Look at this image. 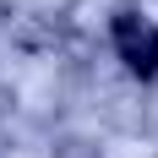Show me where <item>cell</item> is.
<instances>
[{"label":"cell","instance_id":"6da1fadb","mask_svg":"<svg viewBox=\"0 0 158 158\" xmlns=\"http://www.w3.org/2000/svg\"><path fill=\"white\" fill-rule=\"evenodd\" d=\"M114 49H120V60H126L136 77H158V27L142 22L136 11L114 16Z\"/></svg>","mask_w":158,"mask_h":158},{"label":"cell","instance_id":"7a4b0ae2","mask_svg":"<svg viewBox=\"0 0 158 158\" xmlns=\"http://www.w3.org/2000/svg\"><path fill=\"white\" fill-rule=\"evenodd\" d=\"M60 158H93V153H87V142H65V153Z\"/></svg>","mask_w":158,"mask_h":158}]
</instances>
